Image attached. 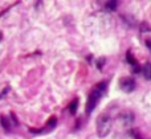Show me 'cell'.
<instances>
[{
    "label": "cell",
    "instance_id": "13",
    "mask_svg": "<svg viewBox=\"0 0 151 139\" xmlns=\"http://www.w3.org/2000/svg\"><path fill=\"white\" fill-rule=\"evenodd\" d=\"M1 39H3V34H1V32H0V41H1Z\"/></svg>",
    "mask_w": 151,
    "mask_h": 139
},
{
    "label": "cell",
    "instance_id": "3",
    "mask_svg": "<svg viewBox=\"0 0 151 139\" xmlns=\"http://www.w3.org/2000/svg\"><path fill=\"white\" fill-rule=\"evenodd\" d=\"M119 86L123 92L131 93L134 89H135L137 84H135V80L131 78V77H123V78H121V81H119Z\"/></svg>",
    "mask_w": 151,
    "mask_h": 139
},
{
    "label": "cell",
    "instance_id": "11",
    "mask_svg": "<svg viewBox=\"0 0 151 139\" xmlns=\"http://www.w3.org/2000/svg\"><path fill=\"white\" fill-rule=\"evenodd\" d=\"M141 28H142V32H150L151 31V27L146 23V21H143V24L141 25Z\"/></svg>",
    "mask_w": 151,
    "mask_h": 139
},
{
    "label": "cell",
    "instance_id": "9",
    "mask_svg": "<svg viewBox=\"0 0 151 139\" xmlns=\"http://www.w3.org/2000/svg\"><path fill=\"white\" fill-rule=\"evenodd\" d=\"M118 4H119V3L117 1V0H111V1H106L105 3V9L106 11H115L117 9V7H118Z\"/></svg>",
    "mask_w": 151,
    "mask_h": 139
},
{
    "label": "cell",
    "instance_id": "7",
    "mask_svg": "<svg viewBox=\"0 0 151 139\" xmlns=\"http://www.w3.org/2000/svg\"><path fill=\"white\" fill-rule=\"evenodd\" d=\"M126 58H127L129 64H130V65H133V66H135V70L138 72V70H139V68H138V62H137V58L134 57L133 54H131V50H127V53H126Z\"/></svg>",
    "mask_w": 151,
    "mask_h": 139
},
{
    "label": "cell",
    "instance_id": "10",
    "mask_svg": "<svg viewBox=\"0 0 151 139\" xmlns=\"http://www.w3.org/2000/svg\"><path fill=\"white\" fill-rule=\"evenodd\" d=\"M77 107H78V100L74 98V100L69 103V113H70L72 115H76V113H77Z\"/></svg>",
    "mask_w": 151,
    "mask_h": 139
},
{
    "label": "cell",
    "instance_id": "6",
    "mask_svg": "<svg viewBox=\"0 0 151 139\" xmlns=\"http://www.w3.org/2000/svg\"><path fill=\"white\" fill-rule=\"evenodd\" d=\"M142 73H143V77L146 80H150L151 81V62H146L142 68Z\"/></svg>",
    "mask_w": 151,
    "mask_h": 139
},
{
    "label": "cell",
    "instance_id": "8",
    "mask_svg": "<svg viewBox=\"0 0 151 139\" xmlns=\"http://www.w3.org/2000/svg\"><path fill=\"white\" fill-rule=\"evenodd\" d=\"M0 122H1V126H3V129H4L5 131H8V133H9V131H11V126H12V123H11V122L8 121V118H7V117L1 115V117H0Z\"/></svg>",
    "mask_w": 151,
    "mask_h": 139
},
{
    "label": "cell",
    "instance_id": "4",
    "mask_svg": "<svg viewBox=\"0 0 151 139\" xmlns=\"http://www.w3.org/2000/svg\"><path fill=\"white\" fill-rule=\"evenodd\" d=\"M56 125H57V119H56V117H52V118L45 123V126L42 127V129H40V130L31 129V133H35V134H45V133L52 131V130L56 127Z\"/></svg>",
    "mask_w": 151,
    "mask_h": 139
},
{
    "label": "cell",
    "instance_id": "5",
    "mask_svg": "<svg viewBox=\"0 0 151 139\" xmlns=\"http://www.w3.org/2000/svg\"><path fill=\"white\" fill-rule=\"evenodd\" d=\"M118 119H119V122L125 127H130L131 125L134 123V119H135V117H134V114L130 113V111H125V113L121 114Z\"/></svg>",
    "mask_w": 151,
    "mask_h": 139
},
{
    "label": "cell",
    "instance_id": "12",
    "mask_svg": "<svg viewBox=\"0 0 151 139\" xmlns=\"http://www.w3.org/2000/svg\"><path fill=\"white\" fill-rule=\"evenodd\" d=\"M146 45L149 47V49L151 50V39H147V40H146Z\"/></svg>",
    "mask_w": 151,
    "mask_h": 139
},
{
    "label": "cell",
    "instance_id": "1",
    "mask_svg": "<svg viewBox=\"0 0 151 139\" xmlns=\"http://www.w3.org/2000/svg\"><path fill=\"white\" fill-rule=\"evenodd\" d=\"M105 89H106V82H99L96 87H93L90 93H89L88 101H86V106H85V113L90 114L91 111L96 109V106L98 105L99 100H101L102 94H104Z\"/></svg>",
    "mask_w": 151,
    "mask_h": 139
},
{
    "label": "cell",
    "instance_id": "2",
    "mask_svg": "<svg viewBox=\"0 0 151 139\" xmlns=\"http://www.w3.org/2000/svg\"><path fill=\"white\" fill-rule=\"evenodd\" d=\"M113 127V118L107 114H102L97 119V134L98 137L105 138L109 135V133L111 131Z\"/></svg>",
    "mask_w": 151,
    "mask_h": 139
}]
</instances>
